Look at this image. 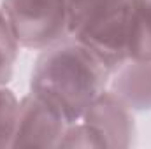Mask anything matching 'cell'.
I'll use <instances>...</instances> for the list:
<instances>
[{
    "label": "cell",
    "instance_id": "1",
    "mask_svg": "<svg viewBox=\"0 0 151 149\" xmlns=\"http://www.w3.org/2000/svg\"><path fill=\"white\" fill-rule=\"evenodd\" d=\"M111 75L113 70L97 53L67 37L40 51L30 77V93L72 125L109 88Z\"/></svg>",
    "mask_w": 151,
    "mask_h": 149
},
{
    "label": "cell",
    "instance_id": "2",
    "mask_svg": "<svg viewBox=\"0 0 151 149\" xmlns=\"http://www.w3.org/2000/svg\"><path fill=\"white\" fill-rule=\"evenodd\" d=\"M132 0H69V37L97 53L111 70L128 60Z\"/></svg>",
    "mask_w": 151,
    "mask_h": 149
},
{
    "label": "cell",
    "instance_id": "3",
    "mask_svg": "<svg viewBox=\"0 0 151 149\" xmlns=\"http://www.w3.org/2000/svg\"><path fill=\"white\" fill-rule=\"evenodd\" d=\"M21 47L42 51L69 37V0H2Z\"/></svg>",
    "mask_w": 151,
    "mask_h": 149
},
{
    "label": "cell",
    "instance_id": "4",
    "mask_svg": "<svg viewBox=\"0 0 151 149\" xmlns=\"http://www.w3.org/2000/svg\"><path fill=\"white\" fill-rule=\"evenodd\" d=\"M79 121L90 128L97 148H132L135 142L134 111L109 88L88 107Z\"/></svg>",
    "mask_w": 151,
    "mask_h": 149
},
{
    "label": "cell",
    "instance_id": "5",
    "mask_svg": "<svg viewBox=\"0 0 151 149\" xmlns=\"http://www.w3.org/2000/svg\"><path fill=\"white\" fill-rule=\"evenodd\" d=\"M69 121L34 93L19 100L11 148H60Z\"/></svg>",
    "mask_w": 151,
    "mask_h": 149
},
{
    "label": "cell",
    "instance_id": "6",
    "mask_svg": "<svg viewBox=\"0 0 151 149\" xmlns=\"http://www.w3.org/2000/svg\"><path fill=\"white\" fill-rule=\"evenodd\" d=\"M109 90L134 112L151 111V60L128 58L113 72Z\"/></svg>",
    "mask_w": 151,
    "mask_h": 149
},
{
    "label": "cell",
    "instance_id": "7",
    "mask_svg": "<svg viewBox=\"0 0 151 149\" xmlns=\"http://www.w3.org/2000/svg\"><path fill=\"white\" fill-rule=\"evenodd\" d=\"M128 58L151 60V0H132Z\"/></svg>",
    "mask_w": 151,
    "mask_h": 149
},
{
    "label": "cell",
    "instance_id": "8",
    "mask_svg": "<svg viewBox=\"0 0 151 149\" xmlns=\"http://www.w3.org/2000/svg\"><path fill=\"white\" fill-rule=\"evenodd\" d=\"M19 47L21 46L12 32L5 11L0 5V84H7L11 81Z\"/></svg>",
    "mask_w": 151,
    "mask_h": 149
},
{
    "label": "cell",
    "instance_id": "9",
    "mask_svg": "<svg viewBox=\"0 0 151 149\" xmlns=\"http://www.w3.org/2000/svg\"><path fill=\"white\" fill-rule=\"evenodd\" d=\"M18 111V97L5 84H0V148H11L12 144Z\"/></svg>",
    "mask_w": 151,
    "mask_h": 149
}]
</instances>
